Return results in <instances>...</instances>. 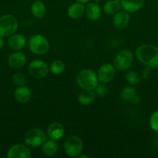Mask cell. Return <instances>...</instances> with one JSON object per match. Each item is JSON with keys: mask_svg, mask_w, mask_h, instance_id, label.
I'll return each instance as SVG.
<instances>
[{"mask_svg": "<svg viewBox=\"0 0 158 158\" xmlns=\"http://www.w3.org/2000/svg\"><path fill=\"white\" fill-rule=\"evenodd\" d=\"M130 17L129 12L125 11H120L116 12L112 19V23L115 28L117 29H123L128 26Z\"/></svg>", "mask_w": 158, "mask_h": 158, "instance_id": "15", "label": "cell"}, {"mask_svg": "<svg viewBox=\"0 0 158 158\" xmlns=\"http://www.w3.org/2000/svg\"><path fill=\"white\" fill-rule=\"evenodd\" d=\"M120 97L125 101L133 104H138L141 100L140 96L133 86H125L122 88L120 91Z\"/></svg>", "mask_w": 158, "mask_h": 158, "instance_id": "12", "label": "cell"}, {"mask_svg": "<svg viewBox=\"0 0 158 158\" xmlns=\"http://www.w3.org/2000/svg\"><path fill=\"white\" fill-rule=\"evenodd\" d=\"M141 77L136 71L129 70L125 73V80L131 85H137L140 82Z\"/></svg>", "mask_w": 158, "mask_h": 158, "instance_id": "25", "label": "cell"}, {"mask_svg": "<svg viewBox=\"0 0 158 158\" xmlns=\"http://www.w3.org/2000/svg\"><path fill=\"white\" fill-rule=\"evenodd\" d=\"M31 13L36 19H42L45 16L46 8L41 0H36L31 5Z\"/></svg>", "mask_w": 158, "mask_h": 158, "instance_id": "21", "label": "cell"}, {"mask_svg": "<svg viewBox=\"0 0 158 158\" xmlns=\"http://www.w3.org/2000/svg\"><path fill=\"white\" fill-rule=\"evenodd\" d=\"M50 69L53 74L59 75V74L63 73L64 71L65 70V64L61 60H54L51 63L50 66Z\"/></svg>", "mask_w": 158, "mask_h": 158, "instance_id": "24", "label": "cell"}, {"mask_svg": "<svg viewBox=\"0 0 158 158\" xmlns=\"http://www.w3.org/2000/svg\"><path fill=\"white\" fill-rule=\"evenodd\" d=\"M64 134V127L59 122H54L51 123L46 130V135L49 139L58 140L62 138Z\"/></svg>", "mask_w": 158, "mask_h": 158, "instance_id": "14", "label": "cell"}, {"mask_svg": "<svg viewBox=\"0 0 158 158\" xmlns=\"http://www.w3.org/2000/svg\"><path fill=\"white\" fill-rule=\"evenodd\" d=\"M75 1L77 2H81V3H83V4H85V3L89 2L91 0H75Z\"/></svg>", "mask_w": 158, "mask_h": 158, "instance_id": "31", "label": "cell"}, {"mask_svg": "<svg viewBox=\"0 0 158 158\" xmlns=\"http://www.w3.org/2000/svg\"><path fill=\"white\" fill-rule=\"evenodd\" d=\"M85 7L83 3L76 2L73 3L69 6L68 9V14L70 18L77 19L81 18L85 13Z\"/></svg>", "mask_w": 158, "mask_h": 158, "instance_id": "20", "label": "cell"}, {"mask_svg": "<svg viewBox=\"0 0 158 158\" xmlns=\"http://www.w3.org/2000/svg\"><path fill=\"white\" fill-rule=\"evenodd\" d=\"M59 147L57 143V140H46V141L42 144V152L46 157H53L57 154L58 151Z\"/></svg>", "mask_w": 158, "mask_h": 158, "instance_id": "19", "label": "cell"}, {"mask_svg": "<svg viewBox=\"0 0 158 158\" xmlns=\"http://www.w3.org/2000/svg\"><path fill=\"white\" fill-rule=\"evenodd\" d=\"M135 55L139 62L147 67L158 68V47L154 45H140L136 48Z\"/></svg>", "mask_w": 158, "mask_h": 158, "instance_id": "1", "label": "cell"}, {"mask_svg": "<svg viewBox=\"0 0 158 158\" xmlns=\"http://www.w3.org/2000/svg\"><path fill=\"white\" fill-rule=\"evenodd\" d=\"M79 158H90V157L88 155H86V154H80L78 156Z\"/></svg>", "mask_w": 158, "mask_h": 158, "instance_id": "32", "label": "cell"}, {"mask_svg": "<svg viewBox=\"0 0 158 158\" xmlns=\"http://www.w3.org/2000/svg\"><path fill=\"white\" fill-rule=\"evenodd\" d=\"M99 81L97 73L90 69H82L76 77V83L82 89L94 90L96 86L99 84Z\"/></svg>", "mask_w": 158, "mask_h": 158, "instance_id": "2", "label": "cell"}, {"mask_svg": "<svg viewBox=\"0 0 158 158\" xmlns=\"http://www.w3.org/2000/svg\"><path fill=\"white\" fill-rule=\"evenodd\" d=\"M64 150L68 157H78L83 151V141L77 136H70L64 141Z\"/></svg>", "mask_w": 158, "mask_h": 158, "instance_id": "7", "label": "cell"}, {"mask_svg": "<svg viewBox=\"0 0 158 158\" xmlns=\"http://www.w3.org/2000/svg\"><path fill=\"white\" fill-rule=\"evenodd\" d=\"M18 29V21L14 15L6 14L0 16V35L9 37Z\"/></svg>", "mask_w": 158, "mask_h": 158, "instance_id": "5", "label": "cell"}, {"mask_svg": "<svg viewBox=\"0 0 158 158\" xmlns=\"http://www.w3.org/2000/svg\"><path fill=\"white\" fill-rule=\"evenodd\" d=\"M12 80L16 86H25L26 83V79L24 74L20 72H17L12 76Z\"/></svg>", "mask_w": 158, "mask_h": 158, "instance_id": "26", "label": "cell"}, {"mask_svg": "<svg viewBox=\"0 0 158 158\" xmlns=\"http://www.w3.org/2000/svg\"><path fill=\"white\" fill-rule=\"evenodd\" d=\"M31 97H32V93L30 89L26 86H18L14 91V97L19 103H27L30 100Z\"/></svg>", "mask_w": 158, "mask_h": 158, "instance_id": "16", "label": "cell"}, {"mask_svg": "<svg viewBox=\"0 0 158 158\" xmlns=\"http://www.w3.org/2000/svg\"><path fill=\"white\" fill-rule=\"evenodd\" d=\"M27 62L26 55L22 52H12L8 58V65L10 68L14 69H18L23 68Z\"/></svg>", "mask_w": 158, "mask_h": 158, "instance_id": "11", "label": "cell"}, {"mask_svg": "<svg viewBox=\"0 0 158 158\" xmlns=\"http://www.w3.org/2000/svg\"><path fill=\"white\" fill-rule=\"evenodd\" d=\"M121 7L129 13L136 12L143 7L144 0H121Z\"/></svg>", "mask_w": 158, "mask_h": 158, "instance_id": "18", "label": "cell"}, {"mask_svg": "<svg viewBox=\"0 0 158 158\" xmlns=\"http://www.w3.org/2000/svg\"><path fill=\"white\" fill-rule=\"evenodd\" d=\"M134 60L133 53L128 49H122L118 52L113 60V66L116 69L125 71L131 67Z\"/></svg>", "mask_w": 158, "mask_h": 158, "instance_id": "4", "label": "cell"}, {"mask_svg": "<svg viewBox=\"0 0 158 158\" xmlns=\"http://www.w3.org/2000/svg\"><path fill=\"white\" fill-rule=\"evenodd\" d=\"M105 83H99V84L96 86V87L94 88V91L95 93V95L98 96L99 97H103L106 95L107 94V87L105 86Z\"/></svg>", "mask_w": 158, "mask_h": 158, "instance_id": "28", "label": "cell"}, {"mask_svg": "<svg viewBox=\"0 0 158 158\" xmlns=\"http://www.w3.org/2000/svg\"><path fill=\"white\" fill-rule=\"evenodd\" d=\"M100 2V0H94V2Z\"/></svg>", "mask_w": 158, "mask_h": 158, "instance_id": "33", "label": "cell"}, {"mask_svg": "<svg viewBox=\"0 0 158 158\" xmlns=\"http://www.w3.org/2000/svg\"><path fill=\"white\" fill-rule=\"evenodd\" d=\"M28 70L29 74L37 80H41L47 76L49 69L45 62L40 60H34L30 62Z\"/></svg>", "mask_w": 158, "mask_h": 158, "instance_id": "8", "label": "cell"}, {"mask_svg": "<svg viewBox=\"0 0 158 158\" xmlns=\"http://www.w3.org/2000/svg\"><path fill=\"white\" fill-rule=\"evenodd\" d=\"M31 151L26 145L16 143L9 148L7 154L8 158H30Z\"/></svg>", "mask_w": 158, "mask_h": 158, "instance_id": "10", "label": "cell"}, {"mask_svg": "<svg viewBox=\"0 0 158 158\" xmlns=\"http://www.w3.org/2000/svg\"><path fill=\"white\" fill-rule=\"evenodd\" d=\"M85 12L87 18L92 21H95L101 17L102 9L97 2H88L87 6H85Z\"/></svg>", "mask_w": 158, "mask_h": 158, "instance_id": "17", "label": "cell"}, {"mask_svg": "<svg viewBox=\"0 0 158 158\" xmlns=\"http://www.w3.org/2000/svg\"><path fill=\"white\" fill-rule=\"evenodd\" d=\"M46 134L38 128H32L26 131L24 134V141L27 146L31 148H38L42 146L46 140Z\"/></svg>", "mask_w": 158, "mask_h": 158, "instance_id": "6", "label": "cell"}, {"mask_svg": "<svg viewBox=\"0 0 158 158\" xmlns=\"http://www.w3.org/2000/svg\"><path fill=\"white\" fill-rule=\"evenodd\" d=\"M150 127L153 131L158 133V110L154 111L150 116Z\"/></svg>", "mask_w": 158, "mask_h": 158, "instance_id": "27", "label": "cell"}, {"mask_svg": "<svg viewBox=\"0 0 158 158\" xmlns=\"http://www.w3.org/2000/svg\"><path fill=\"white\" fill-rule=\"evenodd\" d=\"M26 38L21 33H14L9 36L8 45L9 48L13 50L19 51L23 49L26 45Z\"/></svg>", "mask_w": 158, "mask_h": 158, "instance_id": "13", "label": "cell"}, {"mask_svg": "<svg viewBox=\"0 0 158 158\" xmlns=\"http://www.w3.org/2000/svg\"><path fill=\"white\" fill-rule=\"evenodd\" d=\"M95 97V93L92 89H82L81 92L79 94L77 99L81 104L84 106H88L94 102Z\"/></svg>", "mask_w": 158, "mask_h": 158, "instance_id": "22", "label": "cell"}, {"mask_svg": "<svg viewBox=\"0 0 158 158\" xmlns=\"http://www.w3.org/2000/svg\"><path fill=\"white\" fill-rule=\"evenodd\" d=\"M4 44H5L4 37H2L0 35V49H2V47L4 46Z\"/></svg>", "mask_w": 158, "mask_h": 158, "instance_id": "30", "label": "cell"}, {"mask_svg": "<svg viewBox=\"0 0 158 158\" xmlns=\"http://www.w3.org/2000/svg\"><path fill=\"white\" fill-rule=\"evenodd\" d=\"M151 77V68H149L146 66L143 69L142 73H141V77L143 80H149Z\"/></svg>", "mask_w": 158, "mask_h": 158, "instance_id": "29", "label": "cell"}, {"mask_svg": "<svg viewBox=\"0 0 158 158\" xmlns=\"http://www.w3.org/2000/svg\"><path fill=\"white\" fill-rule=\"evenodd\" d=\"M29 49L36 55H43L50 49V43L47 39L43 35L37 34L30 37L28 41Z\"/></svg>", "mask_w": 158, "mask_h": 158, "instance_id": "3", "label": "cell"}, {"mask_svg": "<svg viewBox=\"0 0 158 158\" xmlns=\"http://www.w3.org/2000/svg\"><path fill=\"white\" fill-rule=\"evenodd\" d=\"M97 75L101 83H108L114 79L116 76V68L110 63H104L99 68Z\"/></svg>", "mask_w": 158, "mask_h": 158, "instance_id": "9", "label": "cell"}, {"mask_svg": "<svg viewBox=\"0 0 158 158\" xmlns=\"http://www.w3.org/2000/svg\"><path fill=\"white\" fill-rule=\"evenodd\" d=\"M121 0H108L104 4L103 9L105 13L108 15H115L120 10Z\"/></svg>", "mask_w": 158, "mask_h": 158, "instance_id": "23", "label": "cell"}]
</instances>
